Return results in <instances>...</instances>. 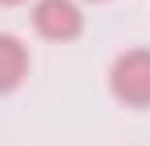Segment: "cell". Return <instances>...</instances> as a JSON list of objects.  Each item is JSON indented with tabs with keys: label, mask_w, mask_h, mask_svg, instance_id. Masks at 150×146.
Listing matches in <instances>:
<instances>
[{
	"label": "cell",
	"mask_w": 150,
	"mask_h": 146,
	"mask_svg": "<svg viewBox=\"0 0 150 146\" xmlns=\"http://www.w3.org/2000/svg\"><path fill=\"white\" fill-rule=\"evenodd\" d=\"M110 94L122 106H150V49H126L110 65Z\"/></svg>",
	"instance_id": "1"
},
{
	"label": "cell",
	"mask_w": 150,
	"mask_h": 146,
	"mask_svg": "<svg viewBox=\"0 0 150 146\" xmlns=\"http://www.w3.org/2000/svg\"><path fill=\"white\" fill-rule=\"evenodd\" d=\"M33 24L45 41H77L81 28H85V16L77 8V0H37L33 8Z\"/></svg>",
	"instance_id": "2"
},
{
	"label": "cell",
	"mask_w": 150,
	"mask_h": 146,
	"mask_svg": "<svg viewBox=\"0 0 150 146\" xmlns=\"http://www.w3.org/2000/svg\"><path fill=\"white\" fill-rule=\"evenodd\" d=\"M25 77H28V49L12 33H0V94H12Z\"/></svg>",
	"instance_id": "3"
},
{
	"label": "cell",
	"mask_w": 150,
	"mask_h": 146,
	"mask_svg": "<svg viewBox=\"0 0 150 146\" xmlns=\"http://www.w3.org/2000/svg\"><path fill=\"white\" fill-rule=\"evenodd\" d=\"M0 4H25V0H0Z\"/></svg>",
	"instance_id": "4"
}]
</instances>
